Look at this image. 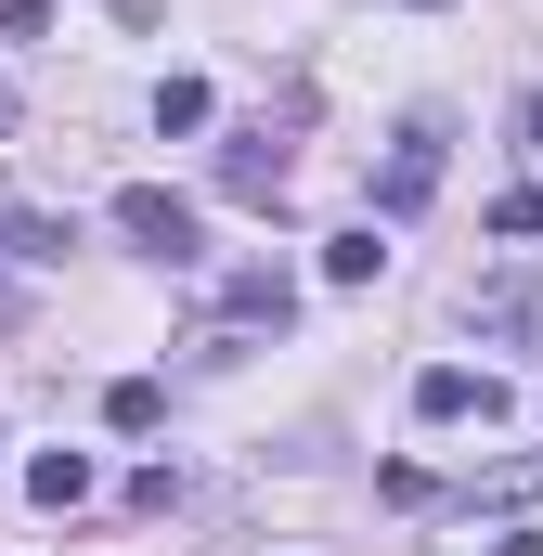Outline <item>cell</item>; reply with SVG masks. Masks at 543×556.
I'll use <instances>...</instances> for the list:
<instances>
[{
	"label": "cell",
	"instance_id": "obj_1",
	"mask_svg": "<svg viewBox=\"0 0 543 556\" xmlns=\"http://www.w3.org/2000/svg\"><path fill=\"white\" fill-rule=\"evenodd\" d=\"M117 233H130L142 260H168V273L207 260V220H194V194H168V181H117Z\"/></svg>",
	"mask_w": 543,
	"mask_h": 556
},
{
	"label": "cell",
	"instance_id": "obj_10",
	"mask_svg": "<svg viewBox=\"0 0 543 556\" xmlns=\"http://www.w3.org/2000/svg\"><path fill=\"white\" fill-rule=\"evenodd\" d=\"M376 260H389L376 220H363V233H324V285H376Z\"/></svg>",
	"mask_w": 543,
	"mask_h": 556
},
{
	"label": "cell",
	"instance_id": "obj_14",
	"mask_svg": "<svg viewBox=\"0 0 543 556\" xmlns=\"http://www.w3.org/2000/svg\"><path fill=\"white\" fill-rule=\"evenodd\" d=\"M13 324H26V298H13V285H0V337H13Z\"/></svg>",
	"mask_w": 543,
	"mask_h": 556
},
{
	"label": "cell",
	"instance_id": "obj_7",
	"mask_svg": "<svg viewBox=\"0 0 543 556\" xmlns=\"http://www.w3.org/2000/svg\"><path fill=\"white\" fill-rule=\"evenodd\" d=\"M78 247V220H52V207H0V260H26V273H52Z\"/></svg>",
	"mask_w": 543,
	"mask_h": 556
},
{
	"label": "cell",
	"instance_id": "obj_5",
	"mask_svg": "<svg viewBox=\"0 0 543 556\" xmlns=\"http://www.w3.org/2000/svg\"><path fill=\"white\" fill-rule=\"evenodd\" d=\"M285 168H298V155H285V142H272V130L220 142V194H233V207H272V194H285Z\"/></svg>",
	"mask_w": 543,
	"mask_h": 556
},
{
	"label": "cell",
	"instance_id": "obj_12",
	"mask_svg": "<svg viewBox=\"0 0 543 556\" xmlns=\"http://www.w3.org/2000/svg\"><path fill=\"white\" fill-rule=\"evenodd\" d=\"M492 233H505V247H518V233H543V194H531V181H505V194H492Z\"/></svg>",
	"mask_w": 543,
	"mask_h": 556
},
{
	"label": "cell",
	"instance_id": "obj_8",
	"mask_svg": "<svg viewBox=\"0 0 543 556\" xmlns=\"http://www.w3.org/2000/svg\"><path fill=\"white\" fill-rule=\"evenodd\" d=\"M26 505H52V518L91 505V453H39V466H26Z\"/></svg>",
	"mask_w": 543,
	"mask_h": 556
},
{
	"label": "cell",
	"instance_id": "obj_4",
	"mask_svg": "<svg viewBox=\"0 0 543 556\" xmlns=\"http://www.w3.org/2000/svg\"><path fill=\"white\" fill-rule=\"evenodd\" d=\"M414 415H427V427H466V415L492 427V415H505V389H492L479 363H427V376H414Z\"/></svg>",
	"mask_w": 543,
	"mask_h": 556
},
{
	"label": "cell",
	"instance_id": "obj_11",
	"mask_svg": "<svg viewBox=\"0 0 543 556\" xmlns=\"http://www.w3.org/2000/svg\"><path fill=\"white\" fill-rule=\"evenodd\" d=\"M155 130H207V78H155Z\"/></svg>",
	"mask_w": 543,
	"mask_h": 556
},
{
	"label": "cell",
	"instance_id": "obj_15",
	"mask_svg": "<svg viewBox=\"0 0 543 556\" xmlns=\"http://www.w3.org/2000/svg\"><path fill=\"white\" fill-rule=\"evenodd\" d=\"M0 130H13V91H0Z\"/></svg>",
	"mask_w": 543,
	"mask_h": 556
},
{
	"label": "cell",
	"instance_id": "obj_6",
	"mask_svg": "<svg viewBox=\"0 0 543 556\" xmlns=\"http://www.w3.org/2000/svg\"><path fill=\"white\" fill-rule=\"evenodd\" d=\"M220 324H272V337H285V324H298V285L272 273V260H247V273L220 285Z\"/></svg>",
	"mask_w": 543,
	"mask_h": 556
},
{
	"label": "cell",
	"instance_id": "obj_2",
	"mask_svg": "<svg viewBox=\"0 0 543 556\" xmlns=\"http://www.w3.org/2000/svg\"><path fill=\"white\" fill-rule=\"evenodd\" d=\"M466 324H479V350H543V273L466 285Z\"/></svg>",
	"mask_w": 543,
	"mask_h": 556
},
{
	"label": "cell",
	"instance_id": "obj_9",
	"mask_svg": "<svg viewBox=\"0 0 543 556\" xmlns=\"http://www.w3.org/2000/svg\"><path fill=\"white\" fill-rule=\"evenodd\" d=\"M155 415H168V389H155V376H117V389H104V427H117V440H142Z\"/></svg>",
	"mask_w": 543,
	"mask_h": 556
},
{
	"label": "cell",
	"instance_id": "obj_16",
	"mask_svg": "<svg viewBox=\"0 0 543 556\" xmlns=\"http://www.w3.org/2000/svg\"><path fill=\"white\" fill-rule=\"evenodd\" d=\"M414 13H440V0H414Z\"/></svg>",
	"mask_w": 543,
	"mask_h": 556
},
{
	"label": "cell",
	"instance_id": "obj_3",
	"mask_svg": "<svg viewBox=\"0 0 543 556\" xmlns=\"http://www.w3.org/2000/svg\"><path fill=\"white\" fill-rule=\"evenodd\" d=\"M440 117H402V142H389V168H376V220H414L427 194H440Z\"/></svg>",
	"mask_w": 543,
	"mask_h": 556
},
{
	"label": "cell",
	"instance_id": "obj_13",
	"mask_svg": "<svg viewBox=\"0 0 543 556\" xmlns=\"http://www.w3.org/2000/svg\"><path fill=\"white\" fill-rule=\"evenodd\" d=\"M518 130H531V155H543V91H531V104H518Z\"/></svg>",
	"mask_w": 543,
	"mask_h": 556
}]
</instances>
